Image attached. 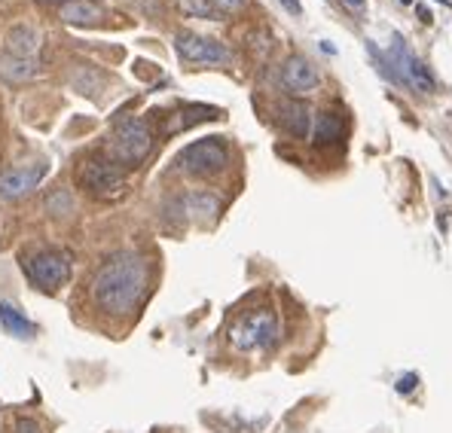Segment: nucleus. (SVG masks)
<instances>
[{
  "label": "nucleus",
  "mask_w": 452,
  "mask_h": 433,
  "mask_svg": "<svg viewBox=\"0 0 452 433\" xmlns=\"http://www.w3.org/2000/svg\"><path fill=\"white\" fill-rule=\"evenodd\" d=\"M150 284V263L144 253L119 251L107 256L89 278V296L104 314H129Z\"/></svg>",
  "instance_id": "nucleus-1"
},
{
  "label": "nucleus",
  "mask_w": 452,
  "mask_h": 433,
  "mask_svg": "<svg viewBox=\"0 0 452 433\" xmlns=\"http://www.w3.org/2000/svg\"><path fill=\"white\" fill-rule=\"evenodd\" d=\"M281 336V324L279 314L272 308H251V312H242L235 321L230 324V339L232 351L239 354H251V351H269L275 348Z\"/></svg>",
  "instance_id": "nucleus-2"
},
{
  "label": "nucleus",
  "mask_w": 452,
  "mask_h": 433,
  "mask_svg": "<svg viewBox=\"0 0 452 433\" xmlns=\"http://www.w3.org/2000/svg\"><path fill=\"white\" fill-rule=\"evenodd\" d=\"M181 174H187V177H217L230 168V147H226L223 138H202V141H193L187 143L178 159H174Z\"/></svg>",
  "instance_id": "nucleus-3"
},
{
  "label": "nucleus",
  "mask_w": 452,
  "mask_h": 433,
  "mask_svg": "<svg viewBox=\"0 0 452 433\" xmlns=\"http://www.w3.org/2000/svg\"><path fill=\"white\" fill-rule=\"evenodd\" d=\"M388 61H392V67H394L397 86L413 89L416 95H431V92H434L437 82H434V74H431V67H428L425 61L413 53V49L407 46V40L400 37V34H394V37H392Z\"/></svg>",
  "instance_id": "nucleus-4"
},
{
  "label": "nucleus",
  "mask_w": 452,
  "mask_h": 433,
  "mask_svg": "<svg viewBox=\"0 0 452 433\" xmlns=\"http://www.w3.org/2000/svg\"><path fill=\"white\" fill-rule=\"evenodd\" d=\"M153 150V131L144 119H126L110 141V156L117 165L138 168Z\"/></svg>",
  "instance_id": "nucleus-5"
},
{
  "label": "nucleus",
  "mask_w": 452,
  "mask_h": 433,
  "mask_svg": "<svg viewBox=\"0 0 452 433\" xmlns=\"http://www.w3.org/2000/svg\"><path fill=\"white\" fill-rule=\"evenodd\" d=\"M80 187H83L92 199L113 202L126 192V177H122L117 162L86 159L83 165H80Z\"/></svg>",
  "instance_id": "nucleus-6"
},
{
  "label": "nucleus",
  "mask_w": 452,
  "mask_h": 433,
  "mask_svg": "<svg viewBox=\"0 0 452 433\" xmlns=\"http://www.w3.org/2000/svg\"><path fill=\"white\" fill-rule=\"evenodd\" d=\"M22 265H25L28 281L40 287V290H58V287L70 278V253L68 251H53V247H49V251H37V253H31Z\"/></svg>",
  "instance_id": "nucleus-7"
},
{
  "label": "nucleus",
  "mask_w": 452,
  "mask_h": 433,
  "mask_svg": "<svg viewBox=\"0 0 452 433\" xmlns=\"http://www.w3.org/2000/svg\"><path fill=\"white\" fill-rule=\"evenodd\" d=\"M174 49L183 61L190 65H226L232 55L220 40H211V37H202V34H193V31H181L174 37Z\"/></svg>",
  "instance_id": "nucleus-8"
},
{
  "label": "nucleus",
  "mask_w": 452,
  "mask_h": 433,
  "mask_svg": "<svg viewBox=\"0 0 452 433\" xmlns=\"http://www.w3.org/2000/svg\"><path fill=\"white\" fill-rule=\"evenodd\" d=\"M281 86L294 98H303V95H312L321 86V74H318V67L306 55H291L281 65Z\"/></svg>",
  "instance_id": "nucleus-9"
},
{
  "label": "nucleus",
  "mask_w": 452,
  "mask_h": 433,
  "mask_svg": "<svg viewBox=\"0 0 452 433\" xmlns=\"http://www.w3.org/2000/svg\"><path fill=\"white\" fill-rule=\"evenodd\" d=\"M46 177V165H25V168H6L0 171V199H22V195L34 192L40 180Z\"/></svg>",
  "instance_id": "nucleus-10"
},
{
  "label": "nucleus",
  "mask_w": 452,
  "mask_h": 433,
  "mask_svg": "<svg viewBox=\"0 0 452 433\" xmlns=\"http://www.w3.org/2000/svg\"><path fill=\"white\" fill-rule=\"evenodd\" d=\"M275 122L281 126V131H287L296 141H306L312 135V110L303 104L300 98H287L275 107Z\"/></svg>",
  "instance_id": "nucleus-11"
},
{
  "label": "nucleus",
  "mask_w": 452,
  "mask_h": 433,
  "mask_svg": "<svg viewBox=\"0 0 452 433\" xmlns=\"http://www.w3.org/2000/svg\"><path fill=\"white\" fill-rule=\"evenodd\" d=\"M178 214L183 220H199V223H211L220 214V195L208 192V190H193L187 195H181L178 202Z\"/></svg>",
  "instance_id": "nucleus-12"
},
{
  "label": "nucleus",
  "mask_w": 452,
  "mask_h": 433,
  "mask_svg": "<svg viewBox=\"0 0 452 433\" xmlns=\"http://www.w3.org/2000/svg\"><path fill=\"white\" fill-rule=\"evenodd\" d=\"M345 135V119L343 113L336 110H321L315 116V126H312V141L315 147H330V143H339Z\"/></svg>",
  "instance_id": "nucleus-13"
},
{
  "label": "nucleus",
  "mask_w": 452,
  "mask_h": 433,
  "mask_svg": "<svg viewBox=\"0 0 452 433\" xmlns=\"http://www.w3.org/2000/svg\"><path fill=\"white\" fill-rule=\"evenodd\" d=\"M104 16V6L98 0H65L58 4V18L68 25H95Z\"/></svg>",
  "instance_id": "nucleus-14"
},
{
  "label": "nucleus",
  "mask_w": 452,
  "mask_h": 433,
  "mask_svg": "<svg viewBox=\"0 0 452 433\" xmlns=\"http://www.w3.org/2000/svg\"><path fill=\"white\" fill-rule=\"evenodd\" d=\"M0 324H4L6 333L16 336V339H31V336H34V327H31L25 312H18L9 299H0Z\"/></svg>",
  "instance_id": "nucleus-15"
},
{
  "label": "nucleus",
  "mask_w": 452,
  "mask_h": 433,
  "mask_svg": "<svg viewBox=\"0 0 452 433\" xmlns=\"http://www.w3.org/2000/svg\"><path fill=\"white\" fill-rule=\"evenodd\" d=\"M34 74H37L34 58H18V55H9V53L0 55V77H4L6 82H25Z\"/></svg>",
  "instance_id": "nucleus-16"
},
{
  "label": "nucleus",
  "mask_w": 452,
  "mask_h": 433,
  "mask_svg": "<svg viewBox=\"0 0 452 433\" xmlns=\"http://www.w3.org/2000/svg\"><path fill=\"white\" fill-rule=\"evenodd\" d=\"M6 53L9 55H18V58H34V53H37V34H34V28L16 25L13 31H9Z\"/></svg>",
  "instance_id": "nucleus-17"
},
{
  "label": "nucleus",
  "mask_w": 452,
  "mask_h": 433,
  "mask_svg": "<svg viewBox=\"0 0 452 433\" xmlns=\"http://www.w3.org/2000/svg\"><path fill=\"white\" fill-rule=\"evenodd\" d=\"M202 119H211V110H208V107H187V110L174 113V116L168 119L166 131H168V135H178V131L190 128L193 122H202Z\"/></svg>",
  "instance_id": "nucleus-18"
},
{
  "label": "nucleus",
  "mask_w": 452,
  "mask_h": 433,
  "mask_svg": "<svg viewBox=\"0 0 452 433\" xmlns=\"http://www.w3.org/2000/svg\"><path fill=\"white\" fill-rule=\"evenodd\" d=\"M181 13L193 16V18H214L217 9H214V0H178Z\"/></svg>",
  "instance_id": "nucleus-19"
},
{
  "label": "nucleus",
  "mask_w": 452,
  "mask_h": 433,
  "mask_svg": "<svg viewBox=\"0 0 452 433\" xmlns=\"http://www.w3.org/2000/svg\"><path fill=\"white\" fill-rule=\"evenodd\" d=\"M13 433H46V427H43V421H37L31 415H18L13 424Z\"/></svg>",
  "instance_id": "nucleus-20"
},
{
  "label": "nucleus",
  "mask_w": 452,
  "mask_h": 433,
  "mask_svg": "<svg viewBox=\"0 0 452 433\" xmlns=\"http://www.w3.org/2000/svg\"><path fill=\"white\" fill-rule=\"evenodd\" d=\"M416 385H419V376L416 373H407V376H400L397 378V394H413V390H416Z\"/></svg>",
  "instance_id": "nucleus-21"
},
{
  "label": "nucleus",
  "mask_w": 452,
  "mask_h": 433,
  "mask_svg": "<svg viewBox=\"0 0 452 433\" xmlns=\"http://www.w3.org/2000/svg\"><path fill=\"white\" fill-rule=\"evenodd\" d=\"M244 4H248V0H214V9H217V13H239Z\"/></svg>",
  "instance_id": "nucleus-22"
},
{
  "label": "nucleus",
  "mask_w": 452,
  "mask_h": 433,
  "mask_svg": "<svg viewBox=\"0 0 452 433\" xmlns=\"http://www.w3.org/2000/svg\"><path fill=\"white\" fill-rule=\"evenodd\" d=\"M343 4L357 16H367V0H343Z\"/></svg>",
  "instance_id": "nucleus-23"
},
{
  "label": "nucleus",
  "mask_w": 452,
  "mask_h": 433,
  "mask_svg": "<svg viewBox=\"0 0 452 433\" xmlns=\"http://www.w3.org/2000/svg\"><path fill=\"white\" fill-rule=\"evenodd\" d=\"M281 6H284L291 16H303V4H300V0H281Z\"/></svg>",
  "instance_id": "nucleus-24"
},
{
  "label": "nucleus",
  "mask_w": 452,
  "mask_h": 433,
  "mask_svg": "<svg viewBox=\"0 0 452 433\" xmlns=\"http://www.w3.org/2000/svg\"><path fill=\"white\" fill-rule=\"evenodd\" d=\"M419 18H422V22H428V18H431V13H428L425 6H419Z\"/></svg>",
  "instance_id": "nucleus-25"
},
{
  "label": "nucleus",
  "mask_w": 452,
  "mask_h": 433,
  "mask_svg": "<svg viewBox=\"0 0 452 433\" xmlns=\"http://www.w3.org/2000/svg\"><path fill=\"white\" fill-rule=\"evenodd\" d=\"M400 4H404V6H409V4H413V0H400Z\"/></svg>",
  "instance_id": "nucleus-26"
}]
</instances>
